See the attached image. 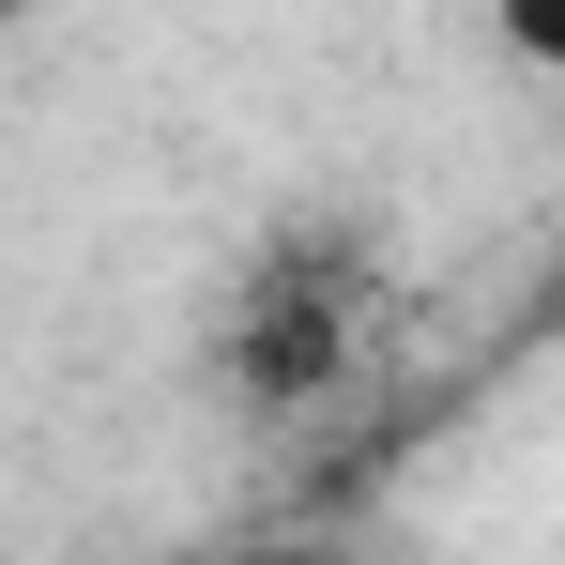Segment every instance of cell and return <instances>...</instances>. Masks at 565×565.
<instances>
[{"instance_id": "1", "label": "cell", "mask_w": 565, "mask_h": 565, "mask_svg": "<svg viewBox=\"0 0 565 565\" xmlns=\"http://www.w3.org/2000/svg\"><path fill=\"white\" fill-rule=\"evenodd\" d=\"M489 31H504L520 62H551V77H565V0H489Z\"/></svg>"}]
</instances>
